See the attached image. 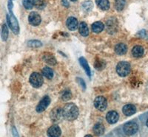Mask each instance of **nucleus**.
Here are the masks:
<instances>
[{
    "mask_svg": "<svg viewBox=\"0 0 148 137\" xmlns=\"http://www.w3.org/2000/svg\"><path fill=\"white\" fill-rule=\"evenodd\" d=\"M62 115L64 119L68 121H73L79 116V109L74 103L66 104L62 109Z\"/></svg>",
    "mask_w": 148,
    "mask_h": 137,
    "instance_id": "nucleus-1",
    "label": "nucleus"
},
{
    "mask_svg": "<svg viewBox=\"0 0 148 137\" xmlns=\"http://www.w3.org/2000/svg\"><path fill=\"white\" fill-rule=\"evenodd\" d=\"M62 131L58 125H53L47 130V135L51 137H59L61 136Z\"/></svg>",
    "mask_w": 148,
    "mask_h": 137,
    "instance_id": "nucleus-13",
    "label": "nucleus"
},
{
    "mask_svg": "<svg viewBox=\"0 0 148 137\" xmlns=\"http://www.w3.org/2000/svg\"><path fill=\"white\" fill-rule=\"evenodd\" d=\"M127 51V47L125 43H119L116 44V47H115V52L119 55H125V54H126Z\"/></svg>",
    "mask_w": 148,
    "mask_h": 137,
    "instance_id": "nucleus-15",
    "label": "nucleus"
},
{
    "mask_svg": "<svg viewBox=\"0 0 148 137\" xmlns=\"http://www.w3.org/2000/svg\"><path fill=\"white\" fill-rule=\"evenodd\" d=\"M72 97V94L70 90H65L63 92L62 94V99L64 101H68L71 100Z\"/></svg>",
    "mask_w": 148,
    "mask_h": 137,
    "instance_id": "nucleus-28",
    "label": "nucleus"
},
{
    "mask_svg": "<svg viewBox=\"0 0 148 137\" xmlns=\"http://www.w3.org/2000/svg\"><path fill=\"white\" fill-rule=\"evenodd\" d=\"M82 7H83V8H84V10H87V11H88V10H90L92 7V2H91V1H88V2H84V4H83V5H82Z\"/></svg>",
    "mask_w": 148,
    "mask_h": 137,
    "instance_id": "nucleus-30",
    "label": "nucleus"
},
{
    "mask_svg": "<svg viewBox=\"0 0 148 137\" xmlns=\"http://www.w3.org/2000/svg\"><path fill=\"white\" fill-rule=\"evenodd\" d=\"M104 24L101 22H96L92 24V30L95 33H99L104 30Z\"/></svg>",
    "mask_w": 148,
    "mask_h": 137,
    "instance_id": "nucleus-18",
    "label": "nucleus"
},
{
    "mask_svg": "<svg viewBox=\"0 0 148 137\" xmlns=\"http://www.w3.org/2000/svg\"><path fill=\"white\" fill-rule=\"evenodd\" d=\"M131 66L130 64L127 61L119 62L116 66V72L121 77H126L130 73Z\"/></svg>",
    "mask_w": 148,
    "mask_h": 137,
    "instance_id": "nucleus-2",
    "label": "nucleus"
},
{
    "mask_svg": "<svg viewBox=\"0 0 148 137\" xmlns=\"http://www.w3.org/2000/svg\"><path fill=\"white\" fill-rule=\"evenodd\" d=\"M28 21L29 23L34 27H36L39 26L42 22V18H41L40 15L36 12H31L29 14L28 16Z\"/></svg>",
    "mask_w": 148,
    "mask_h": 137,
    "instance_id": "nucleus-7",
    "label": "nucleus"
},
{
    "mask_svg": "<svg viewBox=\"0 0 148 137\" xmlns=\"http://www.w3.org/2000/svg\"><path fill=\"white\" fill-rule=\"evenodd\" d=\"M34 5L38 9H42L45 7V1L44 0H34Z\"/></svg>",
    "mask_w": 148,
    "mask_h": 137,
    "instance_id": "nucleus-29",
    "label": "nucleus"
},
{
    "mask_svg": "<svg viewBox=\"0 0 148 137\" xmlns=\"http://www.w3.org/2000/svg\"><path fill=\"white\" fill-rule=\"evenodd\" d=\"M67 27L71 31H74L78 28V20L75 17H69L66 22Z\"/></svg>",
    "mask_w": 148,
    "mask_h": 137,
    "instance_id": "nucleus-12",
    "label": "nucleus"
},
{
    "mask_svg": "<svg viewBox=\"0 0 148 137\" xmlns=\"http://www.w3.org/2000/svg\"><path fill=\"white\" fill-rule=\"evenodd\" d=\"M123 130L126 135L132 136L133 134H136L138 130V125L136 122H127L124 125Z\"/></svg>",
    "mask_w": 148,
    "mask_h": 137,
    "instance_id": "nucleus-4",
    "label": "nucleus"
},
{
    "mask_svg": "<svg viewBox=\"0 0 148 137\" xmlns=\"http://www.w3.org/2000/svg\"><path fill=\"white\" fill-rule=\"evenodd\" d=\"M2 39L3 41H6L8 39V29L6 24H3L2 27Z\"/></svg>",
    "mask_w": 148,
    "mask_h": 137,
    "instance_id": "nucleus-24",
    "label": "nucleus"
},
{
    "mask_svg": "<svg viewBox=\"0 0 148 137\" xmlns=\"http://www.w3.org/2000/svg\"><path fill=\"white\" fill-rule=\"evenodd\" d=\"M125 6V0H115V7L118 11H121Z\"/></svg>",
    "mask_w": 148,
    "mask_h": 137,
    "instance_id": "nucleus-23",
    "label": "nucleus"
},
{
    "mask_svg": "<svg viewBox=\"0 0 148 137\" xmlns=\"http://www.w3.org/2000/svg\"><path fill=\"white\" fill-rule=\"evenodd\" d=\"M94 66L97 70H101V69H103V68H104V66H105V64H104V60H100V59H97V60H96V62H95Z\"/></svg>",
    "mask_w": 148,
    "mask_h": 137,
    "instance_id": "nucleus-27",
    "label": "nucleus"
},
{
    "mask_svg": "<svg viewBox=\"0 0 148 137\" xmlns=\"http://www.w3.org/2000/svg\"><path fill=\"white\" fill-rule=\"evenodd\" d=\"M27 45L32 48H38V47H42V42L37 40H31L27 42Z\"/></svg>",
    "mask_w": 148,
    "mask_h": 137,
    "instance_id": "nucleus-25",
    "label": "nucleus"
},
{
    "mask_svg": "<svg viewBox=\"0 0 148 137\" xmlns=\"http://www.w3.org/2000/svg\"><path fill=\"white\" fill-rule=\"evenodd\" d=\"M79 33L84 37L89 35V30H88V27L85 22H82L79 24Z\"/></svg>",
    "mask_w": 148,
    "mask_h": 137,
    "instance_id": "nucleus-20",
    "label": "nucleus"
},
{
    "mask_svg": "<svg viewBox=\"0 0 148 137\" xmlns=\"http://www.w3.org/2000/svg\"><path fill=\"white\" fill-rule=\"evenodd\" d=\"M79 64H80V65H81L82 66V68L84 69L86 74H87L89 77H90L91 76L90 68L89 65H88V63L87 62V60H86L84 57H81L80 58H79Z\"/></svg>",
    "mask_w": 148,
    "mask_h": 137,
    "instance_id": "nucleus-17",
    "label": "nucleus"
},
{
    "mask_svg": "<svg viewBox=\"0 0 148 137\" xmlns=\"http://www.w3.org/2000/svg\"><path fill=\"white\" fill-rule=\"evenodd\" d=\"M93 132L96 136H101L104 132V127L101 123H96L93 127Z\"/></svg>",
    "mask_w": 148,
    "mask_h": 137,
    "instance_id": "nucleus-22",
    "label": "nucleus"
},
{
    "mask_svg": "<svg viewBox=\"0 0 148 137\" xmlns=\"http://www.w3.org/2000/svg\"><path fill=\"white\" fill-rule=\"evenodd\" d=\"M64 118L62 115V109L59 108H55L51 112V119L53 122H58Z\"/></svg>",
    "mask_w": 148,
    "mask_h": 137,
    "instance_id": "nucleus-9",
    "label": "nucleus"
},
{
    "mask_svg": "<svg viewBox=\"0 0 148 137\" xmlns=\"http://www.w3.org/2000/svg\"><path fill=\"white\" fill-rule=\"evenodd\" d=\"M76 79H77V82L80 84V85H82V86L83 89H84V90H85L86 84H85V82L84 81V80H83L82 78H79V77H77Z\"/></svg>",
    "mask_w": 148,
    "mask_h": 137,
    "instance_id": "nucleus-31",
    "label": "nucleus"
},
{
    "mask_svg": "<svg viewBox=\"0 0 148 137\" xmlns=\"http://www.w3.org/2000/svg\"><path fill=\"white\" fill-rule=\"evenodd\" d=\"M42 59H43V60L45 63L49 64V65L53 66L56 64V60L55 57H54L52 54L49 53V52L45 53L44 55H43V57H42Z\"/></svg>",
    "mask_w": 148,
    "mask_h": 137,
    "instance_id": "nucleus-14",
    "label": "nucleus"
},
{
    "mask_svg": "<svg viewBox=\"0 0 148 137\" xmlns=\"http://www.w3.org/2000/svg\"><path fill=\"white\" fill-rule=\"evenodd\" d=\"M144 52H145V50L141 46L137 45L135 46L132 50V55L134 56L135 58H141L143 56Z\"/></svg>",
    "mask_w": 148,
    "mask_h": 137,
    "instance_id": "nucleus-16",
    "label": "nucleus"
},
{
    "mask_svg": "<svg viewBox=\"0 0 148 137\" xmlns=\"http://www.w3.org/2000/svg\"><path fill=\"white\" fill-rule=\"evenodd\" d=\"M30 84L34 87V88H39L42 85L43 82H44V79L41 74L38 72H34L31 74L30 76Z\"/></svg>",
    "mask_w": 148,
    "mask_h": 137,
    "instance_id": "nucleus-3",
    "label": "nucleus"
},
{
    "mask_svg": "<svg viewBox=\"0 0 148 137\" xmlns=\"http://www.w3.org/2000/svg\"><path fill=\"white\" fill-rule=\"evenodd\" d=\"M24 7L27 10L32 9L34 6V0H23L22 1Z\"/></svg>",
    "mask_w": 148,
    "mask_h": 137,
    "instance_id": "nucleus-26",
    "label": "nucleus"
},
{
    "mask_svg": "<svg viewBox=\"0 0 148 137\" xmlns=\"http://www.w3.org/2000/svg\"><path fill=\"white\" fill-rule=\"evenodd\" d=\"M10 11V16H7L8 18V25L10 27V28L11 29V30L14 32V34H18L19 32V26H18V21H17L16 18L14 16V15L13 14V13Z\"/></svg>",
    "mask_w": 148,
    "mask_h": 137,
    "instance_id": "nucleus-5",
    "label": "nucleus"
},
{
    "mask_svg": "<svg viewBox=\"0 0 148 137\" xmlns=\"http://www.w3.org/2000/svg\"><path fill=\"white\" fill-rule=\"evenodd\" d=\"M96 5L102 10H108L110 8V2L108 0H96Z\"/></svg>",
    "mask_w": 148,
    "mask_h": 137,
    "instance_id": "nucleus-19",
    "label": "nucleus"
},
{
    "mask_svg": "<svg viewBox=\"0 0 148 137\" xmlns=\"http://www.w3.org/2000/svg\"><path fill=\"white\" fill-rule=\"evenodd\" d=\"M123 114H125L127 117H130V116H132L136 112V106L132 104H127V105H125L122 109Z\"/></svg>",
    "mask_w": 148,
    "mask_h": 137,
    "instance_id": "nucleus-11",
    "label": "nucleus"
},
{
    "mask_svg": "<svg viewBox=\"0 0 148 137\" xmlns=\"http://www.w3.org/2000/svg\"><path fill=\"white\" fill-rule=\"evenodd\" d=\"M51 103V98L48 96H45L41 100L39 103L36 106V111L38 113H41L43 112L47 107L48 105Z\"/></svg>",
    "mask_w": 148,
    "mask_h": 137,
    "instance_id": "nucleus-8",
    "label": "nucleus"
},
{
    "mask_svg": "<svg viewBox=\"0 0 148 137\" xmlns=\"http://www.w3.org/2000/svg\"><path fill=\"white\" fill-rule=\"evenodd\" d=\"M119 119V115L115 111H111L107 114L106 119L109 124H115L118 122Z\"/></svg>",
    "mask_w": 148,
    "mask_h": 137,
    "instance_id": "nucleus-10",
    "label": "nucleus"
},
{
    "mask_svg": "<svg viewBox=\"0 0 148 137\" xmlns=\"http://www.w3.org/2000/svg\"><path fill=\"white\" fill-rule=\"evenodd\" d=\"M42 72L43 76L45 77L47 79H49V80L52 79L53 77V71L52 68H50V67H44L43 69H42Z\"/></svg>",
    "mask_w": 148,
    "mask_h": 137,
    "instance_id": "nucleus-21",
    "label": "nucleus"
},
{
    "mask_svg": "<svg viewBox=\"0 0 148 137\" xmlns=\"http://www.w3.org/2000/svg\"><path fill=\"white\" fill-rule=\"evenodd\" d=\"M94 105L96 109H97L99 111H104L106 110L107 107H108L107 99L103 96H99L95 99Z\"/></svg>",
    "mask_w": 148,
    "mask_h": 137,
    "instance_id": "nucleus-6",
    "label": "nucleus"
},
{
    "mask_svg": "<svg viewBox=\"0 0 148 137\" xmlns=\"http://www.w3.org/2000/svg\"><path fill=\"white\" fill-rule=\"evenodd\" d=\"M71 1H72V2H75V1H76V0H71Z\"/></svg>",
    "mask_w": 148,
    "mask_h": 137,
    "instance_id": "nucleus-33",
    "label": "nucleus"
},
{
    "mask_svg": "<svg viewBox=\"0 0 148 137\" xmlns=\"http://www.w3.org/2000/svg\"><path fill=\"white\" fill-rule=\"evenodd\" d=\"M146 125H147V128H148V119H147V122H146Z\"/></svg>",
    "mask_w": 148,
    "mask_h": 137,
    "instance_id": "nucleus-32",
    "label": "nucleus"
}]
</instances>
